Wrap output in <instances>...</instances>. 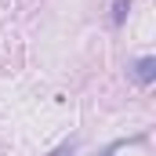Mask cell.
<instances>
[{
  "instance_id": "cell-1",
  "label": "cell",
  "mask_w": 156,
  "mask_h": 156,
  "mask_svg": "<svg viewBox=\"0 0 156 156\" xmlns=\"http://www.w3.org/2000/svg\"><path fill=\"white\" fill-rule=\"evenodd\" d=\"M131 76L138 80V83H153V80H156V58H153V55L138 58V62L131 66Z\"/></svg>"
},
{
  "instance_id": "cell-2",
  "label": "cell",
  "mask_w": 156,
  "mask_h": 156,
  "mask_svg": "<svg viewBox=\"0 0 156 156\" xmlns=\"http://www.w3.org/2000/svg\"><path fill=\"white\" fill-rule=\"evenodd\" d=\"M127 11H131V0H116V4H113V26H123Z\"/></svg>"
},
{
  "instance_id": "cell-3",
  "label": "cell",
  "mask_w": 156,
  "mask_h": 156,
  "mask_svg": "<svg viewBox=\"0 0 156 156\" xmlns=\"http://www.w3.org/2000/svg\"><path fill=\"white\" fill-rule=\"evenodd\" d=\"M47 156H73V142H69V145H58L55 153H47Z\"/></svg>"
},
{
  "instance_id": "cell-4",
  "label": "cell",
  "mask_w": 156,
  "mask_h": 156,
  "mask_svg": "<svg viewBox=\"0 0 156 156\" xmlns=\"http://www.w3.org/2000/svg\"><path fill=\"white\" fill-rule=\"evenodd\" d=\"M102 156H109V153H102Z\"/></svg>"
}]
</instances>
